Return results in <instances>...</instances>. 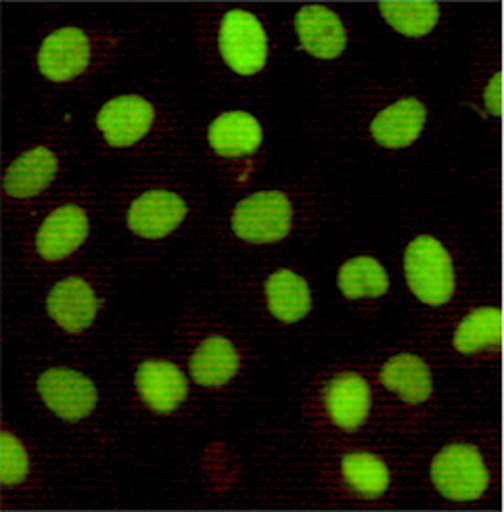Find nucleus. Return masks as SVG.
<instances>
[{"instance_id": "obj_1", "label": "nucleus", "mask_w": 504, "mask_h": 512, "mask_svg": "<svg viewBox=\"0 0 504 512\" xmlns=\"http://www.w3.org/2000/svg\"><path fill=\"white\" fill-rule=\"evenodd\" d=\"M408 285L429 306H442L454 293V268L448 251L433 237H419L406 249Z\"/></svg>"}, {"instance_id": "obj_2", "label": "nucleus", "mask_w": 504, "mask_h": 512, "mask_svg": "<svg viewBox=\"0 0 504 512\" xmlns=\"http://www.w3.org/2000/svg\"><path fill=\"white\" fill-rule=\"evenodd\" d=\"M291 216V203L283 193H258L237 205L233 230L251 243H274L289 235Z\"/></svg>"}, {"instance_id": "obj_3", "label": "nucleus", "mask_w": 504, "mask_h": 512, "mask_svg": "<svg viewBox=\"0 0 504 512\" xmlns=\"http://www.w3.org/2000/svg\"><path fill=\"white\" fill-rule=\"evenodd\" d=\"M431 479L452 500H475L486 492L488 471L484 460L471 446H450L433 460Z\"/></svg>"}, {"instance_id": "obj_4", "label": "nucleus", "mask_w": 504, "mask_h": 512, "mask_svg": "<svg viewBox=\"0 0 504 512\" xmlns=\"http://www.w3.org/2000/svg\"><path fill=\"white\" fill-rule=\"evenodd\" d=\"M266 34L260 21L245 11H231L220 32V53L237 74H258L266 63Z\"/></svg>"}, {"instance_id": "obj_5", "label": "nucleus", "mask_w": 504, "mask_h": 512, "mask_svg": "<svg viewBox=\"0 0 504 512\" xmlns=\"http://www.w3.org/2000/svg\"><path fill=\"white\" fill-rule=\"evenodd\" d=\"M38 391L47 406L65 421H80L97 406L95 385L76 370H47L38 379Z\"/></svg>"}, {"instance_id": "obj_6", "label": "nucleus", "mask_w": 504, "mask_h": 512, "mask_svg": "<svg viewBox=\"0 0 504 512\" xmlns=\"http://www.w3.org/2000/svg\"><path fill=\"white\" fill-rule=\"evenodd\" d=\"M155 118L151 103L141 97H120L109 101L99 113V128L113 147H128L149 132Z\"/></svg>"}, {"instance_id": "obj_7", "label": "nucleus", "mask_w": 504, "mask_h": 512, "mask_svg": "<svg viewBox=\"0 0 504 512\" xmlns=\"http://www.w3.org/2000/svg\"><path fill=\"white\" fill-rule=\"evenodd\" d=\"M90 61V42L82 30L65 28L44 40L38 65L40 72L55 80L65 82L82 74Z\"/></svg>"}, {"instance_id": "obj_8", "label": "nucleus", "mask_w": 504, "mask_h": 512, "mask_svg": "<svg viewBox=\"0 0 504 512\" xmlns=\"http://www.w3.org/2000/svg\"><path fill=\"white\" fill-rule=\"evenodd\" d=\"M187 205L178 195L168 191H151L141 195L130 207L128 224L145 239H159L185 220Z\"/></svg>"}, {"instance_id": "obj_9", "label": "nucleus", "mask_w": 504, "mask_h": 512, "mask_svg": "<svg viewBox=\"0 0 504 512\" xmlns=\"http://www.w3.org/2000/svg\"><path fill=\"white\" fill-rule=\"evenodd\" d=\"M88 235V218L76 205L59 207L44 220L36 247L44 260H63L65 255L74 253Z\"/></svg>"}, {"instance_id": "obj_10", "label": "nucleus", "mask_w": 504, "mask_h": 512, "mask_svg": "<svg viewBox=\"0 0 504 512\" xmlns=\"http://www.w3.org/2000/svg\"><path fill=\"white\" fill-rule=\"evenodd\" d=\"M304 49L318 59H335L346 49V32L341 19L327 7H304L295 19Z\"/></svg>"}, {"instance_id": "obj_11", "label": "nucleus", "mask_w": 504, "mask_h": 512, "mask_svg": "<svg viewBox=\"0 0 504 512\" xmlns=\"http://www.w3.org/2000/svg\"><path fill=\"white\" fill-rule=\"evenodd\" d=\"M49 314L70 333L88 329L97 314L95 291L82 278H67L53 287L49 295Z\"/></svg>"}, {"instance_id": "obj_12", "label": "nucleus", "mask_w": 504, "mask_h": 512, "mask_svg": "<svg viewBox=\"0 0 504 512\" xmlns=\"http://www.w3.org/2000/svg\"><path fill=\"white\" fill-rule=\"evenodd\" d=\"M136 385L147 406L157 412H170L187 398V381L170 362H145L136 372Z\"/></svg>"}, {"instance_id": "obj_13", "label": "nucleus", "mask_w": 504, "mask_h": 512, "mask_svg": "<svg viewBox=\"0 0 504 512\" xmlns=\"http://www.w3.org/2000/svg\"><path fill=\"white\" fill-rule=\"evenodd\" d=\"M423 126L425 107L415 99H402L377 115L371 132L383 147L400 149L415 143Z\"/></svg>"}, {"instance_id": "obj_14", "label": "nucleus", "mask_w": 504, "mask_h": 512, "mask_svg": "<svg viewBox=\"0 0 504 512\" xmlns=\"http://www.w3.org/2000/svg\"><path fill=\"white\" fill-rule=\"evenodd\" d=\"M262 143V128L254 115L243 111L224 113L210 128V145L224 157L254 153Z\"/></svg>"}, {"instance_id": "obj_15", "label": "nucleus", "mask_w": 504, "mask_h": 512, "mask_svg": "<svg viewBox=\"0 0 504 512\" xmlns=\"http://www.w3.org/2000/svg\"><path fill=\"white\" fill-rule=\"evenodd\" d=\"M327 408L341 429L360 427L371 408L369 385L358 375L337 377L327 391Z\"/></svg>"}, {"instance_id": "obj_16", "label": "nucleus", "mask_w": 504, "mask_h": 512, "mask_svg": "<svg viewBox=\"0 0 504 512\" xmlns=\"http://www.w3.org/2000/svg\"><path fill=\"white\" fill-rule=\"evenodd\" d=\"M57 174V157L44 147L21 155L5 176V191L11 197L38 195Z\"/></svg>"}, {"instance_id": "obj_17", "label": "nucleus", "mask_w": 504, "mask_h": 512, "mask_svg": "<svg viewBox=\"0 0 504 512\" xmlns=\"http://www.w3.org/2000/svg\"><path fill=\"white\" fill-rule=\"evenodd\" d=\"M237 368V349L231 341L222 337H212L208 341H203L191 360V372L195 381L205 387H218L224 385L226 381H231Z\"/></svg>"}, {"instance_id": "obj_18", "label": "nucleus", "mask_w": 504, "mask_h": 512, "mask_svg": "<svg viewBox=\"0 0 504 512\" xmlns=\"http://www.w3.org/2000/svg\"><path fill=\"white\" fill-rule=\"evenodd\" d=\"M270 312L283 322H297L310 312V291L302 276L289 270L274 272L266 283Z\"/></svg>"}, {"instance_id": "obj_19", "label": "nucleus", "mask_w": 504, "mask_h": 512, "mask_svg": "<svg viewBox=\"0 0 504 512\" xmlns=\"http://www.w3.org/2000/svg\"><path fill=\"white\" fill-rule=\"evenodd\" d=\"M381 383L410 404L425 402L431 395V372L427 364L410 354L389 360L381 370Z\"/></svg>"}, {"instance_id": "obj_20", "label": "nucleus", "mask_w": 504, "mask_h": 512, "mask_svg": "<svg viewBox=\"0 0 504 512\" xmlns=\"http://www.w3.org/2000/svg\"><path fill=\"white\" fill-rule=\"evenodd\" d=\"M502 335V314L496 308H481L469 314L454 335V347L473 354L488 345H496Z\"/></svg>"}, {"instance_id": "obj_21", "label": "nucleus", "mask_w": 504, "mask_h": 512, "mask_svg": "<svg viewBox=\"0 0 504 512\" xmlns=\"http://www.w3.org/2000/svg\"><path fill=\"white\" fill-rule=\"evenodd\" d=\"M339 287L346 297H379L387 291L389 281L383 266L373 258L350 260L339 270Z\"/></svg>"}, {"instance_id": "obj_22", "label": "nucleus", "mask_w": 504, "mask_h": 512, "mask_svg": "<svg viewBox=\"0 0 504 512\" xmlns=\"http://www.w3.org/2000/svg\"><path fill=\"white\" fill-rule=\"evenodd\" d=\"M343 477L358 494L369 498L383 494L389 485L387 467L371 454H350L343 458Z\"/></svg>"}, {"instance_id": "obj_23", "label": "nucleus", "mask_w": 504, "mask_h": 512, "mask_svg": "<svg viewBox=\"0 0 504 512\" xmlns=\"http://www.w3.org/2000/svg\"><path fill=\"white\" fill-rule=\"evenodd\" d=\"M381 13L389 26L406 36L429 34L440 17V9L433 3H383Z\"/></svg>"}, {"instance_id": "obj_24", "label": "nucleus", "mask_w": 504, "mask_h": 512, "mask_svg": "<svg viewBox=\"0 0 504 512\" xmlns=\"http://www.w3.org/2000/svg\"><path fill=\"white\" fill-rule=\"evenodd\" d=\"M28 454L24 450V446L11 435V433H3V483L5 485H15L19 481H24V477L28 475Z\"/></svg>"}, {"instance_id": "obj_25", "label": "nucleus", "mask_w": 504, "mask_h": 512, "mask_svg": "<svg viewBox=\"0 0 504 512\" xmlns=\"http://www.w3.org/2000/svg\"><path fill=\"white\" fill-rule=\"evenodd\" d=\"M486 105L494 115H500L502 111V76L496 74L486 90Z\"/></svg>"}]
</instances>
